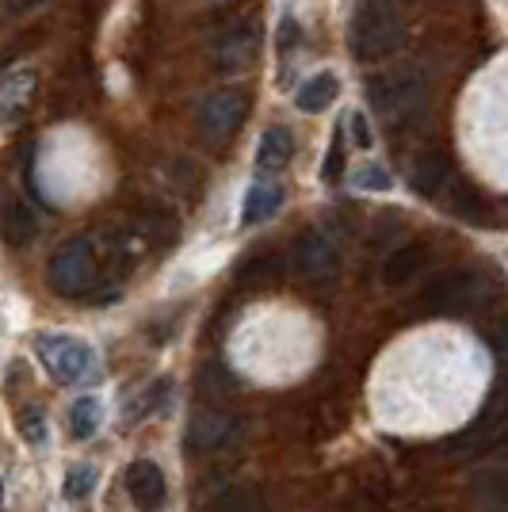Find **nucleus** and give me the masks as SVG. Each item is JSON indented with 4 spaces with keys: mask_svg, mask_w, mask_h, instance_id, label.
I'll return each instance as SVG.
<instances>
[{
    "mask_svg": "<svg viewBox=\"0 0 508 512\" xmlns=\"http://www.w3.org/2000/svg\"><path fill=\"white\" fill-rule=\"evenodd\" d=\"M46 279L50 287L65 295V299H77L85 295L96 279V253H92V241L88 237H69L65 245L54 249L50 264H46Z\"/></svg>",
    "mask_w": 508,
    "mask_h": 512,
    "instance_id": "obj_4",
    "label": "nucleus"
},
{
    "mask_svg": "<svg viewBox=\"0 0 508 512\" xmlns=\"http://www.w3.org/2000/svg\"><path fill=\"white\" fill-rule=\"evenodd\" d=\"M356 184H360V188H371V192H386V188H390V172L382 169V165H363V169L356 172Z\"/></svg>",
    "mask_w": 508,
    "mask_h": 512,
    "instance_id": "obj_25",
    "label": "nucleus"
},
{
    "mask_svg": "<svg viewBox=\"0 0 508 512\" xmlns=\"http://www.w3.org/2000/svg\"><path fill=\"white\" fill-rule=\"evenodd\" d=\"M127 493L138 512H157L169 497V482L153 459H134L127 467Z\"/></svg>",
    "mask_w": 508,
    "mask_h": 512,
    "instance_id": "obj_10",
    "label": "nucleus"
},
{
    "mask_svg": "<svg viewBox=\"0 0 508 512\" xmlns=\"http://www.w3.org/2000/svg\"><path fill=\"white\" fill-rule=\"evenodd\" d=\"M505 425H508V375H501L497 379V386H493V394L486 398V406H482V417L470 425V432H466L463 440H455L451 448L455 451H478V448H486L482 440H497L501 432H505Z\"/></svg>",
    "mask_w": 508,
    "mask_h": 512,
    "instance_id": "obj_9",
    "label": "nucleus"
},
{
    "mask_svg": "<svg viewBox=\"0 0 508 512\" xmlns=\"http://www.w3.org/2000/svg\"><path fill=\"white\" fill-rule=\"evenodd\" d=\"M482 299H486V279L478 276V272H459V268H451V272H440V276L428 279V287L421 291L417 306H421L424 314L451 318V314L474 310Z\"/></svg>",
    "mask_w": 508,
    "mask_h": 512,
    "instance_id": "obj_3",
    "label": "nucleus"
},
{
    "mask_svg": "<svg viewBox=\"0 0 508 512\" xmlns=\"http://www.w3.org/2000/svg\"><path fill=\"white\" fill-rule=\"evenodd\" d=\"M35 352L58 383H85L88 371H92V348L69 333H43L35 341Z\"/></svg>",
    "mask_w": 508,
    "mask_h": 512,
    "instance_id": "obj_5",
    "label": "nucleus"
},
{
    "mask_svg": "<svg viewBox=\"0 0 508 512\" xmlns=\"http://www.w3.org/2000/svg\"><path fill=\"white\" fill-rule=\"evenodd\" d=\"M35 100V73L31 69H12L4 81H0V119L4 123H16L23 111Z\"/></svg>",
    "mask_w": 508,
    "mask_h": 512,
    "instance_id": "obj_12",
    "label": "nucleus"
},
{
    "mask_svg": "<svg viewBox=\"0 0 508 512\" xmlns=\"http://www.w3.org/2000/svg\"><path fill=\"white\" fill-rule=\"evenodd\" d=\"M287 264H291V272H295L302 283H325V279L337 272L340 253H337V245L329 241V234H321L318 226H310V230L295 234L291 253H287Z\"/></svg>",
    "mask_w": 508,
    "mask_h": 512,
    "instance_id": "obj_6",
    "label": "nucleus"
},
{
    "mask_svg": "<svg viewBox=\"0 0 508 512\" xmlns=\"http://www.w3.org/2000/svg\"><path fill=\"white\" fill-rule=\"evenodd\" d=\"M279 272H283V260L276 253H256L241 264V283L245 287H268L279 279Z\"/></svg>",
    "mask_w": 508,
    "mask_h": 512,
    "instance_id": "obj_21",
    "label": "nucleus"
},
{
    "mask_svg": "<svg viewBox=\"0 0 508 512\" xmlns=\"http://www.w3.org/2000/svg\"><path fill=\"white\" fill-rule=\"evenodd\" d=\"M470 493H474V501L486 505V509H508V463L505 467L478 470L474 482H470Z\"/></svg>",
    "mask_w": 508,
    "mask_h": 512,
    "instance_id": "obj_18",
    "label": "nucleus"
},
{
    "mask_svg": "<svg viewBox=\"0 0 508 512\" xmlns=\"http://www.w3.org/2000/svg\"><path fill=\"white\" fill-rule=\"evenodd\" d=\"M340 172H344V146H340V134H333V146H329V157H325V169H321V176L333 184Z\"/></svg>",
    "mask_w": 508,
    "mask_h": 512,
    "instance_id": "obj_28",
    "label": "nucleus"
},
{
    "mask_svg": "<svg viewBox=\"0 0 508 512\" xmlns=\"http://www.w3.org/2000/svg\"><path fill=\"white\" fill-rule=\"evenodd\" d=\"M337 77L333 73H318V77H310L306 85L298 88V96H295V104L298 111H306V115H318V111H325V107L337 100Z\"/></svg>",
    "mask_w": 508,
    "mask_h": 512,
    "instance_id": "obj_19",
    "label": "nucleus"
},
{
    "mask_svg": "<svg viewBox=\"0 0 508 512\" xmlns=\"http://www.w3.org/2000/svg\"><path fill=\"white\" fill-rule=\"evenodd\" d=\"M348 130H352V142H356L360 150H371L375 134L367 127V115H363V111H352V115H348Z\"/></svg>",
    "mask_w": 508,
    "mask_h": 512,
    "instance_id": "obj_27",
    "label": "nucleus"
},
{
    "mask_svg": "<svg viewBox=\"0 0 508 512\" xmlns=\"http://www.w3.org/2000/svg\"><path fill=\"white\" fill-rule=\"evenodd\" d=\"M279 203H283V188L279 184H268V180L253 184L245 192V203H241V226H256V222L272 218L279 211Z\"/></svg>",
    "mask_w": 508,
    "mask_h": 512,
    "instance_id": "obj_17",
    "label": "nucleus"
},
{
    "mask_svg": "<svg viewBox=\"0 0 508 512\" xmlns=\"http://www.w3.org/2000/svg\"><path fill=\"white\" fill-rule=\"evenodd\" d=\"M4 237L16 249L31 245L39 237V214L31 203H23L20 195H8V203H4Z\"/></svg>",
    "mask_w": 508,
    "mask_h": 512,
    "instance_id": "obj_13",
    "label": "nucleus"
},
{
    "mask_svg": "<svg viewBox=\"0 0 508 512\" xmlns=\"http://www.w3.org/2000/svg\"><path fill=\"white\" fill-rule=\"evenodd\" d=\"M279 39H283V46H291L298 39V23L291 20V16H287V20L279 23Z\"/></svg>",
    "mask_w": 508,
    "mask_h": 512,
    "instance_id": "obj_29",
    "label": "nucleus"
},
{
    "mask_svg": "<svg viewBox=\"0 0 508 512\" xmlns=\"http://www.w3.org/2000/svg\"><path fill=\"white\" fill-rule=\"evenodd\" d=\"M486 341L493 344V348H497V356H501V360H508V314H501V318L489 321Z\"/></svg>",
    "mask_w": 508,
    "mask_h": 512,
    "instance_id": "obj_26",
    "label": "nucleus"
},
{
    "mask_svg": "<svg viewBox=\"0 0 508 512\" xmlns=\"http://www.w3.org/2000/svg\"><path fill=\"white\" fill-rule=\"evenodd\" d=\"M39 4H43V0H8L12 12H31V8H39Z\"/></svg>",
    "mask_w": 508,
    "mask_h": 512,
    "instance_id": "obj_30",
    "label": "nucleus"
},
{
    "mask_svg": "<svg viewBox=\"0 0 508 512\" xmlns=\"http://www.w3.org/2000/svg\"><path fill=\"white\" fill-rule=\"evenodd\" d=\"M233 428H237V421H233L226 409L203 406V409H195V417H191L188 440H191V448L195 451H214L230 440Z\"/></svg>",
    "mask_w": 508,
    "mask_h": 512,
    "instance_id": "obj_11",
    "label": "nucleus"
},
{
    "mask_svg": "<svg viewBox=\"0 0 508 512\" xmlns=\"http://www.w3.org/2000/svg\"><path fill=\"white\" fill-rule=\"evenodd\" d=\"M405 39L402 16L390 8V4H363L352 20V31H348V43H352V54L360 62H382L390 54H398V46Z\"/></svg>",
    "mask_w": 508,
    "mask_h": 512,
    "instance_id": "obj_2",
    "label": "nucleus"
},
{
    "mask_svg": "<svg viewBox=\"0 0 508 512\" xmlns=\"http://www.w3.org/2000/svg\"><path fill=\"white\" fill-rule=\"evenodd\" d=\"M497 440H501V444H493V455H497V459H505V463H508V432H501Z\"/></svg>",
    "mask_w": 508,
    "mask_h": 512,
    "instance_id": "obj_31",
    "label": "nucleus"
},
{
    "mask_svg": "<svg viewBox=\"0 0 508 512\" xmlns=\"http://www.w3.org/2000/svg\"><path fill=\"white\" fill-rule=\"evenodd\" d=\"M367 92H371L375 111H379L386 123H394V127H402L405 119L421 115L428 96H432L428 77H424L417 65H394V69H386L379 77H371Z\"/></svg>",
    "mask_w": 508,
    "mask_h": 512,
    "instance_id": "obj_1",
    "label": "nucleus"
},
{
    "mask_svg": "<svg viewBox=\"0 0 508 512\" xmlns=\"http://www.w3.org/2000/svg\"><path fill=\"white\" fill-rule=\"evenodd\" d=\"M245 119V96L237 88H214L199 104V130L207 142H226Z\"/></svg>",
    "mask_w": 508,
    "mask_h": 512,
    "instance_id": "obj_7",
    "label": "nucleus"
},
{
    "mask_svg": "<svg viewBox=\"0 0 508 512\" xmlns=\"http://www.w3.org/2000/svg\"><path fill=\"white\" fill-rule=\"evenodd\" d=\"M447 180H451V165H447L444 153H424L409 169V184L417 195H440Z\"/></svg>",
    "mask_w": 508,
    "mask_h": 512,
    "instance_id": "obj_16",
    "label": "nucleus"
},
{
    "mask_svg": "<svg viewBox=\"0 0 508 512\" xmlns=\"http://www.w3.org/2000/svg\"><path fill=\"white\" fill-rule=\"evenodd\" d=\"M211 512H268V505H264V497L256 490H249V486H233V490H226L214 501Z\"/></svg>",
    "mask_w": 508,
    "mask_h": 512,
    "instance_id": "obj_23",
    "label": "nucleus"
},
{
    "mask_svg": "<svg viewBox=\"0 0 508 512\" xmlns=\"http://www.w3.org/2000/svg\"><path fill=\"white\" fill-rule=\"evenodd\" d=\"M291 153H295V138L287 127H268L260 146H256V169L260 172H279L291 165Z\"/></svg>",
    "mask_w": 508,
    "mask_h": 512,
    "instance_id": "obj_15",
    "label": "nucleus"
},
{
    "mask_svg": "<svg viewBox=\"0 0 508 512\" xmlns=\"http://www.w3.org/2000/svg\"><path fill=\"white\" fill-rule=\"evenodd\" d=\"M100 421H104V406L96 398H77L69 406V432L77 440H92V432L100 428Z\"/></svg>",
    "mask_w": 508,
    "mask_h": 512,
    "instance_id": "obj_20",
    "label": "nucleus"
},
{
    "mask_svg": "<svg viewBox=\"0 0 508 512\" xmlns=\"http://www.w3.org/2000/svg\"><path fill=\"white\" fill-rule=\"evenodd\" d=\"M256 50H260V23L237 20V23H230L218 39H214L211 58L222 73H241V69H249V65H253Z\"/></svg>",
    "mask_w": 508,
    "mask_h": 512,
    "instance_id": "obj_8",
    "label": "nucleus"
},
{
    "mask_svg": "<svg viewBox=\"0 0 508 512\" xmlns=\"http://www.w3.org/2000/svg\"><path fill=\"white\" fill-rule=\"evenodd\" d=\"M16 425H20L23 440H31V444H43L46 440V417L39 406H23L20 417H16Z\"/></svg>",
    "mask_w": 508,
    "mask_h": 512,
    "instance_id": "obj_24",
    "label": "nucleus"
},
{
    "mask_svg": "<svg viewBox=\"0 0 508 512\" xmlns=\"http://www.w3.org/2000/svg\"><path fill=\"white\" fill-rule=\"evenodd\" d=\"M96 482H100V470L92 467V463H77V467H69L65 470V482H62L65 501H85V497H92Z\"/></svg>",
    "mask_w": 508,
    "mask_h": 512,
    "instance_id": "obj_22",
    "label": "nucleus"
},
{
    "mask_svg": "<svg viewBox=\"0 0 508 512\" xmlns=\"http://www.w3.org/2000/svg\"><path fill=\"white\" fill-rule=\"evenodd\" d=\"M424 260H428V249H424L421 241L398 245L394 253L386 256V264H382V283L386 287H405L424 268Z\"/></svg>",
    "mask_w": 508,
    "mask_h": 512,
    "instance_id": "obj_14",
    "label": "nucleus"
}]
</instances>
